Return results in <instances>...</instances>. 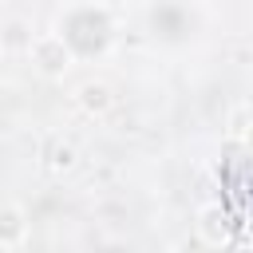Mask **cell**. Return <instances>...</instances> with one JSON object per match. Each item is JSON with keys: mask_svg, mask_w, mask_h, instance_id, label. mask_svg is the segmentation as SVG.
<instances>
[{"mask_svg": "<svg viewBox=\"0 0 253 253\" xmlns=\"http://www.w3.org/2000/svg\"><path fill=\"white\" fill-rule=\"evenodd\" d=\"M55 36L67 43V51L75 59H99L111 51L115 43V16L103 8V4H91V0H79V4H67L55 20Z\"/></svg>", "mask_w": 253, "mask_h": 253, "instance_id": "cell-1", "label": "cell"}, {"mask_svg": "<svg viewBox=\"0 0 253 253\" xmlns=\"http://www.w3.org/2000/svg\"><path fill=\"white\" fill-rule=\"evenodd\" d=\"M206 32V16L190 0H150L146 4V36L158 47H190Z\"/></svg>", "mask_w": 253, "mask_h": 253, "instance_id": "cell-2", "label": "cell"}, {"mask_svg": "<svg viewBox=\"0 0 253 253\" xmlns=\"http://www.w3.org/2000/svg\"><path fill=\"white\" fill-rule=\"evenodd\" d=\"M32 55H36V63H40V71H43V75H63V71H67V63L75 59L59 36H47V40H40V43L32 47Z\"/></svg>", "mask_w": 253, "mask_h": 253, "instance_id": "cell-3", "label": "cell"}]
</instances>
